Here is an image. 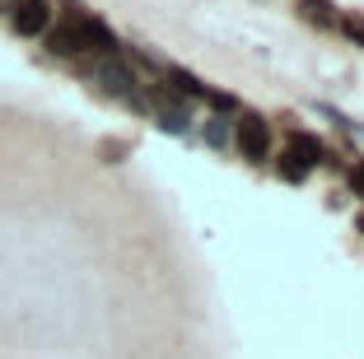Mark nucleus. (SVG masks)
Returning a JSON list of instances; mask_svg holds the SVG:
<instances>
[{"label": "nucleus", "mask_w": 364, "mask_h": 359, "mask_svg": "<svg viewBox=\"0 0 364 359\" xmlns=\"http://www.w3.org/2000/svg\"><path fill=\"white\" fill-rule=\"evenodd\" d=\"M201 140H205L210 149H225V145H229V117H205Z\"/></svg>", "instance_id": "0eeeda50"}, {"label": "nucleus", "mask_w": 364, "mask_h": 359, "mask_svg": "<svg viewBox=\"0 0 364 359\" xmlns=\"http://www.w3.org/2000/svg\"><path fill=\"white\" fill-rule=\"evenodd\" d=\"M285 154L294 159V164H304V168H318L322 164V154H327V149H322V140L318 136H304V131H289V140H285Z\"/></svg>", "instance_id": "423d86ee"}, {"label": "nucleus", "mask_w": 364, "mask_h": 359, "mask_svg": "<svg viewBox=\"0 0 364 359\" xmlns=\"http://www.w3.org/2000/svg\"><path fill=\"white\" fill-rule=\"evenodd\" d=\"M299 10L309 23H322V28H332L336 14H332V0H299Z\"/></svg>", "instance_id": "6e6552de"}, {"label": "nucleus", "mask_w": 364, "mask_h": 359, "mask_svg": "<svg viewBox=\"0 0 364 359\" xmlns=\"http://www.w3.org/2000/svg\"><path fill=\"white\" fill-rule=\"evenodd\" d=\"M360 233H364V215H360Z\"/></svg>", "instance_id": "f8f14e48"}, {"label": "nucleus", "mask_w": 364, "mask_h": 359, "mask_svg": "<svg viewBox=\"0 0 364 359\" xmlns=\"http://www.w3.org/2000/svg\"><path fill=\"white\" fill-rule=\"evenodd\" d=\"M5 19H10V28L19 33V38H43V33L52 28L56 10L47 5V0H14Z\"/></svg>", "instance_id": "39448f33"}, {"label": "nucleus", "mask_w": 364, "mask_h": 359, "mask_svg": "<svg viewBox=\"0 0 364 359\" xmlns=\"http://www.w3.org/2000/svg\"><path fill=\"white\" fill-rule=\"evenodd\" d=\"M75 70L85 75L98 94L122 98V103H131V98L140 94V85H145L140 70H136V61H131V52H122V47H112V52H103V56H89V61H80Z\"/></svg>", "instance_id": "f03ea898"}, {"label": "nucleus", "mask_w": 364, "mask_h": 359, "mask_svg": "<svg viewBox=\"0 0 364 359\" xmlns=\"http://www.w3.org/2000/svg\"><path fill=\"white\" fill-rule=\"evenodd\" d=\"M234 145L243 159H252V164H262V159H271V127L262 122L257 112H243L234 122Z\"/></svg>", "instance_id": "20e7f679"}, {"label": "nucleus", "mask_w": 364, "mask_h": 359, "mask_svg": "<svg viewBox=\"0 0 364 359\" xmlns=\"http://www.w3.org/2000/svg\"><path fill=\"white\" fill-rule=\"evenodd\" d=\"M10 5H14V0H0V14H10Z\"/></svg>", "instance_id": "9b49d317"}, {"label": "nucleus", "mask_w": 364, "mask_h": 359, "mask_svg": "<svg viewBox=\"0 0 364 359\" xmlns=\"http://www.w3.org/2000/svg\"><path fill=\"white\" fill-rule=\"evenodd\" d=\"M336 23H341V33L350 38V43L364 47V19H355V14H350V19H336Z\"/></svg>", "instance_id": "1a4fd4ad"}, {"label": "nucleus", "mask_w": 364, "mask_h": 359, "mask_svg": "<svg viewBox=\"0 0 364 359\" xmlns=\"http://www.w3.org/2000/svg\"><path fill=\"white\" fill-rule=\"evenodd\" d=\"M47 43V56H56V61H89V56H103L117 47V38H112V28H107L98 14H89L85 5H65L61 14L52 19V28L43 33Z\"/></svg>", "instance_id": "f257e3e1"}, {"label": "nucleus", "mask_w": 364, "mask_h": 359, "mask_svg": "<svg viewBox=\"0 0 364 359\" xmlns=\"http://www.w3.org/2000/svg\"><path fill=\"white\" fill-rule=\"evenodd\" d=\"M131 107H136V112H150L164 131H187V122H192V98H182L178 89H168L164 80L159 85H140V94L131 98Z\"/></svg>", "instance_id": "7ed1b4c3"}, {"label": "nucleus", "mask_w": 364, "mask_h": 359, "mask_svg": "<svg viewBox=\"0 0 364 359\" xmlns=\"http://www.w3.org/2000/svg\"><path fill=\"white\" fill-rule=\"evenodd\" d=\"M350 191H355V196H364V159L350 168Z\"/></svg>", "instance_id": "9d476101"}]
</instances>
